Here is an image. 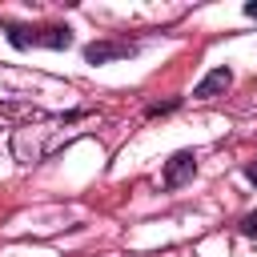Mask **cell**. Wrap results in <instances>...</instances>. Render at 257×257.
I'll use <instances>...</instances> for the list:
<instances>
[{
	"label": "cell",
	"instance_id": "6da1fadb",
	"mask_svg": "<svg viewBox=\"0 0 257 257\" xmlns=\"http://www.w3.org/2000/svg\"><path fill=\"white\" fill-rule=\"evenodd\" d=\"M8 40L16 48H68L72 32L64 24H48V28H28V24H4Z\"/></svg>",
	"mask_w": 257,
	"mask_h": 257
},
{
	"label": "cell",
	"instance_id": "7a4b0ae2",
	"mask_svg": "<svg viewBox=\"0 0 257 257\" xmlns=\"http://www.w3.org/2000/svg\"><path fill=\"white\" fill-rule=\"evenodd\" d=\"M133 52H137V44H128V40H96V44L84 48V60L88 64H108V60H120V56H133Z\"/></svg>",
	"mask_w": 257,
	"mask_h": 257
},
{
	"label": "cell",
	"instance_id": "3957f363",
	"mask_svg": "<svg viewBox=\"0 0 257 257\" xmlns=\"http://www.w3.org/2000/svg\"><path fill=\"white\" fill-rule=\"evenodd\" d=\"M193 173H197V157L193 153H173L169 165H165V189H181Z\"/></svg>",
	"mask_w": 257,
	"mask_h": 257
},
{
	"label": "cell",
	"instance_id": "277c9868",
	"mask_svg": "<svg viewBox=\"0 0 257 257\" xmlns=\"http://www.w3.org/2000/svg\"><path fill=\"white\" fill-rule=\"evenodd\" d=\"M229 84H233V72H229V68H213V72L193 88V96H197V100H213V96H217V92H225Z\"/></svg>",
	"mask_w": 257,
	"mask_h": 257
},
{
	"label": "cell",
	"instance_id": "5b68a950",
	"mask_svg": "<svg viewBox=\"0 0 257 257\" xmlns=\"http://www.w3.org/2000/svg\"><path fill=\"white\" fill-rule=\"evenodd\" d=\"M237 229H241V233H245V237H257V213H245V217H241V225H237Z\"/></svg>",
	"mask_w": 257,
	"mask_h": 257
},
{
	"label": "cell",
	"instance_id": "8992f818",
	"mask_svg": "<svg viewBox=\"0 0 257 257\" xmlns=\"http://www.w3.org/2000/svg\"><path fill=\"white\" fill-rule=\"evenodd\" d=\"M245 177H249V181L257 185V161H253V165H245Z\"/></svg>",
	"mask_w": 257,
	"mask_h": 257
},
{
	"label": "cell",
	"instance_id": "52a82bcc",
	"mask_svg": "<svg viewBox=\"0 0 257 257\" xmlns=\"http://www.w3.org/2000/svg\"><path fill=\"white\" fill-rule=\"evenodd\" d=\"M245 16H253V20H257V0H249V4H245Z\"/></svg>",
	"mask_w": 257,
	"mask_h": 257
}]
</instances>
